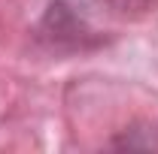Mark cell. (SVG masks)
Returning <instances> with one entry per match:
<instances>
[{"instance_id":"6da1fadb","label":"cell","mask_w":158,"mask_h":154,"mask_svg":"<svg viewBox=\"0 0 158 154\" xmlns=\"http://www.w3.org/2000/svg\"><path fill=\"white\" fill-rule=\"evenodd\" d=\"M110 3L125 15H143V12L158 9V0H110Z\"/></svg>"}]
</instances>
